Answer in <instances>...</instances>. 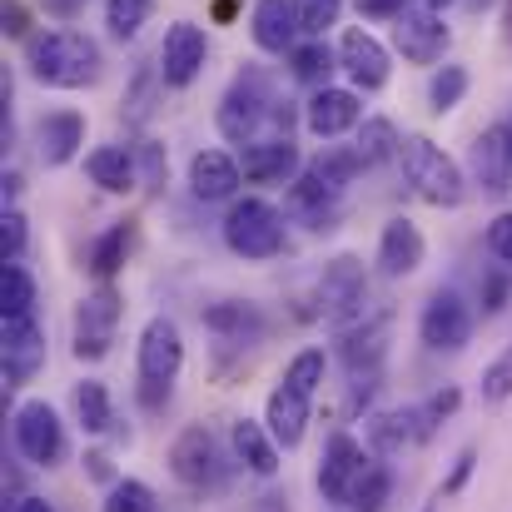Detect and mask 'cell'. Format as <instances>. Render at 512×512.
Segmentation results:
<instances>
[{"instance_id": "3957f363", "label": "cell", "mask_w": 512, "mask_h": 512, "mask_svg": "<svg viewBox=\"0 0 512 512\" xmlns=\"http://www.w3.org/2000/svg\"><path fill=\"white\" fill-rule=\"evenodd\" d=\"M284 239H289L284 209H274L269 199L244 194V199L229 204V214H224V244H229V254H239L249 264H264V259L284 254Z\"/></svg>"}, {"instance_id": "7bdbcfd3", "label": "cell", "mask_w": 512, "mask_h": 512, "mask_svg": "<svg viewBox=\"0 0 512 512\" xmlns=\"http://www.w3.org/2000/svg\"><path fill=\"white\" fill-rule=\"evenodd\" d=\"M483 249L498 269H512V209H503L488 229H483Z\"/></svg>"}, {"instance_id": "d6a6232c", "label": "cell", "mask_w": 512, "mask_h": 512, "mask_svg": "<svg viewBox=\"0 0 512 512\" xmlns=\"http://www.w3.org/2000/svg\"><path fill=\"white\" fill-rule=\"evenodd\" d=\"M75 418H80V428H85V433H110V423H115L110 388H105V383H95V378L75 383Z\"/></svg>"}, {"instance_id": "f907efd6", "label": "cell", "mask_w": 512, "mask_h": 512, "mask_svg": "<svg viewBox=\"0 0 512 512\" xmlns=\"http://www.w3.org/2000/svg\"><path fill=\"white\" fill-rule=\"evenodd\" d=\"M503 299H508V279H488V284H483V309H488V314H498V309H503Z\"/></svg>"}, {"instance_id": "f35d334b", "label": "cell", "mask_w": 512, "mask_h": 512, "mask_svg": "<svg viewBox=\"0 0 512 512\" xmlns=\"http://www.w3.org/2000/svg\"><path fill=\"white\" fill-rule=\"evenodd\" d=\"M130 150H135L140 184H145L150 194H160V189H165V179H170V155H165V145H160V140H140V145H130Z\"/></svg>"}, {"instance_id": "7c38bea8", "label": "cell", "mask_w": 512, "mask_h": 512, "mask_svg": "<svg viewBox=\"0 0 512 512\" xmlns=\"http://www.w3.org/2000/svg\"><path fill=\"white\" fill-rule=\"evenodd\" d=\"M45 363V334L35 324V314H0V368H5V388H20L40 373Z\"/></svg>"}, {"instance_id": "7a4b0ae2", "label": "cell", "mask_w": 512, "mask_h": 512, "mask_svg": "<svg viewBox=\"0 0 512 512\" xmlns=\"http://www.w3.org/2000/svg\"><path fill=\"white\" fill-rule=\"evenodd\" d=\"M25 65H30V80H40L45 90H85L105 70L100 45L90 35H80V30L30 35L25 40Z\"/></svg>"}, {"instance_id": "8fae6325", "label": "cell", "mask_w": 512, "mask_h": 512, "mask_svg": "<svg viewBox=\"0 0 512 512\" xmlns=\"http://www.w3.org/2000/svg\"><path fill=\"white\" fill-rule=\"evenodd\" d=\"M363 309H368V274H363V264L353 254L329 259L324 274H319V314L339 329V324H348Z\"/></svg>"}, {"instance_id": "7dc6e473", "label": "cell", "mask_w": 512, "mask_h": 512, "mask_svg": "<svg viewBox=\"0 0 512 512\" xmlns=\"http://www.w3.org/2000/svg\"><path fill=\"white\" fill-rule=\"evenodd\" d=\"M353 5H358L363 20H398L408 0H353Z\"/></svg>"}, {"instance_id": "5bb4252c", "label": "cell", "mask_w": 512, "mask_h": 512, "mask_svg": "<svg viewBox=\"0 0 512 512\" xmlns=\"http://www.w3.org/2000/svg\"><path fill=\"white\" fill-rule=\"evenodd\" d=\"M339 70L348 75V85H353V90H363V95L383 90V85H388V70H393V65H388V45H383L373 30H363V25L343 30Z\"/></svg>"}, {"instance_id": "44dd1931", "label": "cell", "mask_w": 512, "mask_h": 512, "mask_svg": "<svg viewBox=\"0 0 512 512\" xmlns=\"http://www.w3.org/2000/svg\"><path fill=\"white\" fill-rule=\"evenodd\" d=\"M473 179L483 194H508L512 189V125H488L473 140Z\"/></svg>"}, {"instance_id": "b9f144b4", "label": "cell", "mask_w": 512, "mask_h": 512, "mask_svg": "<svg viewBox=\"0 0 512 512\" xmlns=\"http://www.w3.org/2000/svg\"><path fill=\"white\" fill-rule=\"evenodd\" d=\"M458 403H463V393H458L453 383H448V388H438V393H428V398L418 403V413H423V428H428V438H433V433H438V428H443V423H448L453 413H458Z\"/></svg>"}, {"instance_id": "db71d44e", "label": "cell", "mask_w": 512, "mask_h": 512, "mask_svg": "<svg viewBox=\"0 0 512 512\" xmlns=\"http://www.w3.org/2000/svg\"><path fill=\"white\" fill-rule=\"evenodd\" d=\"M254 512H289V503H284V498H259Z\"/></svg>"}, {"instance_id": "d4e9b609", "label": "cell", "mask_w": 512, "mask_h": 512, "mask_svg": "<svg viewBox=\"0 0 512 512\" xmlns=\"http://www.w3.org/2000/svg\"><path fill=\"white\" fill-rule=\"evenodd\" d=\"M239 184H244V170H239V160H234L229 150H199V155L189 160V189H194V199H204V204L234 199Z\"/></svg>"}, {"instance_id": "cb8c5ba5", "label": "cell", "mask_w": 512, "mask_h": 512, "mask_svg": "<svg viewBox=\"0 0 512 512\" xmlns=\"http://www.w3.org/2000/svg\"><path fill=\"white\" fill-rule=\"evenodd\" d=\"M413 443H428V428H423L418 403L388 408V413H373V418H368V448H373L378 458H398V453L413 448Z\"/></svg>"}, {"instance_id": "8992f818", "label": "cell", "mask_w": 512, "mask_h": 512, "mask_svg": "<svg viewBox=\"0 0 512 512\" xmlns=\"http://www.w3.org/2000/svg\"><path fill=\"white\" fill-rule=\"evenodd\" d=\"M10 438H15V453L30 463V468H60L70 443H65V423L60 413L45 403V398H25L10 418Z\"/></svg>"}, {"instance_id": "681fc988", "label": "cell", "mask_w": 512, "mask_h": 512, "mask_svg": "<svg viewBox=\"0 0 512 512\" xmlns=\"http://www.w3.org/2000/svg\"><path fill=\"white\" fill-rule=\"evenodd\" d=\"M145 100H150V70H145V75H140V80H135V95H130V100H125V105H130V115H135V120H145V115H150V105H145Z\"/></svg>"}, {"instance_id": "6da1fadb", "label": "cell", "mask_w": 512, "mask_h": 512, "mask_svg": "<svg viewBox=\"0 0 512 512\" xmlns=\"http://www.w3.org/2000/svg\"><path fill=\"white\" fill-rule=\"evenodd\" d=\"M214 120H219V135H224L229 145H249V140H264V135H294L304 115H299L294 100H284V95L274 90V80H269L259 65H249V70H239L234 85L224 90Z\"/></svg>"}, {"instance_id": "ba28073f", "label": "cell", "mask_w": 512, "mask_h": 512, "mask_svg": "<svg viewBox=\"0 0 512 512\" xmlns=\"http://www.w3.org/2000/svg\"><path fill=\"white\" fill-rule=\"evenodd\" d=\"M170 473H174V483H184L194 493L224 488V473H229L224 468V448H219V438L204 423H189L170 443Z\"/></svg>"}, {"instance_id": "60d3db41", "label": "cell", "mask_w": 512, "mask_h": 512, "mask_svg": "<svg viewBox=\"0 0 512 512\" xmlns=\"http://www.w3.org/2000/svg\"><path fill=\"white\" fill-rule=\"evenodd\" d=\"M294 15H299V30L304 35H329L343 15V0H294Z\"/></svg>"}, {"instance_id": "4316f807", "label": "cell", "mask_w": 512, "mask_h": 512, "mask_svg": "<svg viewBox=\"0 0 512 512\" xmlns=\"http://www.w3.org/2000/svg\"><path fill=\"white\" fill-rule=\"evenodd\" d=\"M85 174L90 184H100L105 194H130L140 184V170H135V150L125 145H100L85 155Z\"/></svg>"}, {"instance_id": "6f0895ef", "label": "cell", "mask_w": 512, "mask_h": 512, "mask_svg": "<svg viewBox=\"0 0 512 512\" xmlns=\"http://www.w3.org/2000/svg\"><path fill=\"white\" fill-rule=\"evenodd\" d=\"M428 5H453V0H428Z\"/></svg>"}, {"instance_id": "9c48e42d", "label": "cell", "mask_w": 512, "mask_h": 512, "mask_svg": "<svg viewBox=\"0 0 512 512\" xmlns=\"http://www.w3.org/2000/svg\"><path fill=\"white\" fill-rule=\"evenodd\" d=\"M418 339L433 353H458L473 339V304L458 289H433L423 314H418Z\"/></svg>"}, {"instance_id": "5b68a950", "label": "cell", "mask_w": 512, "mask_h": 512, "mask_svg": "<svg viewBox=\"0 0 512 512\" xmlns=\"http://www.w3.org/2000/svg\"><path fill=\"white\" fill-rule=\"evenodd\" d=\"M135 368H140V398H145V408L170 403V388H174V378H179V368H184V334H179L174 319L155 314L140 329V358H135Z\"/></svg>"}, {"instance_id": "11a10c76", "label": "cell", "mask_w": 512, "mask_h": 512, "mask_svg": "<svg viewBox=\"0 0 512 512\" xmlns=\"http://www.w3.org/2000/svg\"><path fill=\"white\" fill-rule=\"evenodd\" d=\"M503 40L512 45V0H503Z\"/></svg>"}, {"instance_id": "e0dca14e", "label": "cell", "mask_w": 512, "mask_h": 512, "mask_svg": "<svg viewBox=\"0 0 512 512\" xmlns=\"http://www.w3.org/2000/svg\"><path fill=\"white\" fill-rule=\"evenodd\" d=\"M348 184L329 179L319 165H304L299 179L289 184V214L304 219L309 229H334V214H339V199Z\"/></svg>"}, {"instance_id": "74e56055", "label": "cell", "mask_w": 512, "mask_h": 512, "mask_svg": "<svg viewBox=\"0 0 512 512\" xmlns=\"http://www.w3.org/2000/svg\"><path fill=\"white\" fill-rule=\"evenodd\" d=\"M324 373H329V353H324V348H299V353L289 358V368H284V378H289L294 388H304L309 398L319 393Z\"/></svg>"}, {"instance_id": "c3c4849f", "label": "cell", "mask_w": 512, "mask_h": 512, "mask_svg": "<svg viewBox=\"0 0 512 512\" xmlns=\"http://www.w3.org/2000/svg\"><path fill=\"white\" fill-rule=\"evenodd\" d=\"M35 5H40L45 15H55V20H75V15H80L90 0H35Z\"/></svg>"}, {"instance_id": "1f68e13d", "label": "cell", "mask_w": 512, "mask_h": 512, "mask_svg": "<svg viewBox=\"0 0 512 512\" xmlns=\"http://www.w3.org/2000/svg\"><path fill=\"white\" fill-rule=\"evenodd\" d=\"M388 493H393V468H388V463H378V458H368V468L358 473V483H353V493H348V503H343V508L383 512L388 508Z\"/></svg>"}, {"instance_id": "4dcf8cb0", "label": "cell", "mask_w": 512, "mask_h": 512, "mask_svg": "<svg viewBox=\"0 0 512 512\" xmlns=\"http://www.w3.org/2000/svg\"><path fill=\"white\" fill-rule=\"evenodd\" d=\"M130 244H135V229H130V224H110V229L90 244V274H95V279L120 274L125 259H130Z\"/></svg>"}, {"instance_id": "83f0119b", "label": "cell", "mask_w": 512, "mask_h": 512, "mask_svg": "<svg viewBox=\"0 0 512 512\" xmlns=\"http://www.w3.org/2000/svg\"><path fill=\"white\" fill-rule=\"evenodd\" d=\"M204 329L219 343H254L264 334V314H259L254 304L224 299V304H209V309H204Z\"/></svg>"}, {"instance_id": "277c9868", "label": "cell", "mask_w": 512, "mask_h": 512, "mask_svg": "<svg viewBox=\"0 0 512 512\" xmlns=\"http://www.w3.org/2000/svg\"><path fill=\"white\" fill-rule=\"evenodd\" d=\"M398 165H403V179L418 199L438 204V209H458L463 194H468V179L458 170L453 155H443L428 135H408L403 150H398Z\"/></svg>"}, {"instance_id": "ac0fdd59", "label": "cell", "mask_w": 512, "mask_h": 512, "mask_svg": "<svg viewBox=\"0 0 512 512\" xmlns=\"http://www.w3.org/2000/svg\"><path fill=\"white\" fill-rule=\"evenodd\" d=\"M363 468H368L363 443L353 433H334L324 458H319V493H324V503H348V493H353Z\"/></svg>"}, {"instance_id": "484cf974", "label": "cell", "mask_w": 512, "mask_h": 512, "mask_svg": "<svg viewBox=\"0 0 512 512\" xmlns=\"http://www.w3.org/2000/svg\"><path fill=\"white\" fill-rule=\"evenodd\" d=\"M229 443H234V458L254 473V478H274L279 473V438L269 433V423H259V418H234V428H229Z\"/></svg>"}, {"instance_id": "f6af8a7d", "label": "cell", "mask_w": 512, "mask_h": 512, "mask_svg": "<svg viewBox=\"0 0 512 512\" xmlns=\"http://www.w3.org/2000/svg\"><path fill=\"white\" fill-rule=\"evenodd\" d=\"M0 25H5V35L25 40V35H30V10H25L20 0H5V10H0Z\"/></svg>"}, {"instance_id": "816d5d0a", "label": "cell", "mask_w": 512, "mask_h": 512, "mask_svg": "<svg viewBox=\"0 0 512 512\" xmlns=\"http://www.w3.org/2000/svg\"><path fill=\"white\" fill-rule=\"evenodd\" d=\"M10 512H55V508H50L45 498H30V493H25V498H15V503H10Z\"/></svg>"}, {"instance_id": "f546056e", "label": "cell", "mask_w": 512, "mask_h": 512, "mask_svg": "<svg viewBox=\"0 0 512 512\" xmlns=\"http://www.w3.org/2000/svg\"><path fill=\"white\" fill-rule=\"evenodd\" d=\"M398 150H403V140H398L393 120H383V115H373V120H363V125L353 130V155L363 160V170L398 160Z\"/></svg>"}, {"instance_id": "52a82bcc", "label": "cell", "mask_w": 512, "mask_h": 512, "mask_svg": "<svg viewBox=\"0 0 512 512\" xmlns=\"http://www.w3.org/2000/svg\"><path fill=\"white\" fill-rule=\"evenodd\" d=\"M120 314H125V304H120V294H115L110 284L90 289V294L75 304V334H70V353H75L80 363H100V358H110L115 334H120Z\"/></svg>"}, {"instance_id": "9a60e30c", "label": "cell", "mask_w": 512, "mask_h": 512, "mask_svg": "<svg viewBox=\"0 0 512 512\" xmlns=\"http://www.w3.org/2000/svg\"><path fill=\"white\" fill-rule=\"evenodd\" d=\"M363 125V90H339V85H324L309 95L304 105V130L314 140H339L353 135Z\"/></svg>"}, {"instance_id": "4fadbf2b", "label": "cell", "mask_w": 512, "mask_h": 512, "mask_svg": "<svg viewBox=\"0 0 512 512\" xmlns=\"http://www.w3.org/2000/svg\"><path fill=\"white\" fill-rule=\"evenodd\" d=\"M204 60H209V35L204 25L194 20H174L160 40V80L170 90H189L199 75H204Z\"/></svg>"}, {"instance_id": "836d02e7", "label": "cell", "mask_w": 512, "mask_h": 512, "mask_svg": "<svg viewBox=\"0 0 512 512\" xmlns=\"http://www.w3.org/2000/svg\"><path fill=\"white\" fill-rule=\"evenodd\" d=\"M0 314H35V274L20 259H5L0 269Z\"/></svg>"}, {"instance_id": "d590c367", "label": "cell", "mask_w": 512, "mask_h": 512, "mask_svg": "<svg viewBox=\"0 0 512 512\" xmlns=\"http://www.w3.org/2000/svg\"><path fill=\"white\" fill-rule=\"evenodd\" d=\"M463 95H468V65H443V70H433V80H428V105H433L438 115L458 110Z\"/></svg>"}, {"instance_id": "ee69618b", "label": "cell", "mask_w": 512, "mask_h": 512, "mask_svg": "<svg viewBox=\"0 0 512 512\" xmlns=\"http://www.w3.org/2000/svg\"><path fill=\"white\" fill-rule=\"evenodd\" d=\"M25 239H30L25 214H20L15 204H5V214H0V244H5V259H20V254H25Z\"/></svg>"}, {"instance_id": "f5cc1de1", "label": "cell", "mask_w": 512, "mask_h": 512, "mask_svg": "<svg viewBox=\"0 0 512 512\" xmlns=\"http://www.w3.org/2000/svg\"><path fill=\"white\" fill-rule=\"evenodd\" d=\"M85 463H90V478H110V463H105V453H90Z\"/></svg>"}, {"instance_id": "ffe728a7", "label": "cell", "mask_w": 512, "mask_h": 512, "mask_svg": "<svg viewBox=\"0 0 512 512\" xmlns=\"http://www.w3.org/2000/svg\"><path fill=\"white\" fill-rule=\"evenodd\" d=\"M309 413H314V398H309L304 388H294L289 378H279V383L269 388L264 423H269V433L279 438V448H284V453L304 443V433H309Z\"/></svg>"}, {"instance_id": "d6986e66", "label": "cell", "mask_w": 512, "mask_h": 512, "mask_svg": "<svg viewBox=\"0 0 512 512\" xmlns=\"http://www.w3.org/2000/svg\"><path fill=\"white\" fill-rule=\"evenodd\" d=\"M428 259V239H423V229L413 224V219H388L383 224V234H378V274L383 279H408V274H418V264Z\"/></svg>"}, {"instance_id": "7402d4cb", "label": "cell", "mask_w": 512, "mask_h": 512, "mask_svg": "<svg viewBox=\"0 0 512 512\" xmlns=\"http://www.w3.org/2000/svg\"><path fill=\"white\" fill-rule=\"evenodd\" d=\"M80 145H85V115L80 110H50V115H40V125H35L40 165L60 170V165H70L80 155Z\"/></svg>"}, {"instance_id": "8d00e7d4", "label": "cell", "mask_w": 512, "mask_h": 512, "mask_svg": "<svg viewBox=\"0 0 512 512\" xmlns=\"http://www.w3.org/2000/svg\"><path fill=\"white\" fill-rule=\"evenodd\" d=\"M150 15H155V0H105V25L115 40H135Z\"/></svg>"}, {"instance_id": "bcb514c9", "label": "cell", "mask_w": 512, "mask_h": 512, "mask_svg": "<svg viewBox=\"0 0 512 512\" xmlns=\"http://www.w3.org/2000/svg\"><path fill=\"white\" fill-rule=\"evenodd\" d=\"M473 463H478V453H473V448H468V453H458V463H453V473H448V483H443V498L463 493V483L473 478Z\"/></svg>"}, {"instance_id": "f1b7e54d", "label": "cell", "mask_w": 512, "mask_h": 512, "mask_svg": "<svg viewBox=\"0 0 512 512\" xmlns=\"http://www.w3.org/2000/svg\"><path fill=\"white\" fill-rule=\"evenodd\" d=\"M334 65H339V55L324 45V35H304V40L289 50V75H294L299 85L324 90V85H329V75H334Z\"/></svg>"}, {"instance_id": "603a6c76", "label": "cell", "mask_w": 512, "mask_h": 512, "mask_svg": "<svg viewBox=\"0 0 512 512\" xmlns=\"http://www.w3.org/2000/svg\"><path fill=\"white\" fill-rule=\"evenodd\" d=\"M249 35L264 55H289L299 45V15H294V0H254L249 10Z\"/></svg>"}, {"instance_id": "e575fe53", "label": "cell", "mask_w": 512, "mask_h": 512, "mask_svg": "<svg viewBox=\"0 0 512 512\" xmlns=\"http://www.w3.org/2000/svg\"><path fill=\"white\" fill-rule=\"evenodd\" d=\"M100 512H160V498H155V488L140 483V478H115V483L105 488Z\"/></svg>"}, {"instance_id": "2e32d148", "label": "cell", "mask_w": 512, "mask_h": 512, "mask_svg": "<svg viewBox=\"0 0 512 512\" xmlns=\"http://www.w3.org/2000/svg\"><path fill=\"white\" fill-rule=\"evenodd\" d=\"M239 170L249 184H294L304 160H299L294 135H264V140L239 145Z\"/></svg>"}, {"instance_id": "9f6ffc18", "label": "cell", "mask_w": 512, "mask_h": 512, "mask_svg": "<svg viewBox=\"0 0 512 512\" xmlns=\"http://www.w3.org/2000/svg\"><path fill=\"white\" fill-rule=\"evenodd\" d=\"M438 503H443V493H438ZM438 503H428V508H423V512H438Z\"/></svg>"}, {"instance_id": "30bf717a", "label": "cell", "mask_w": 512, "mask_h": 512, "mask_svg": "<svg viewBox=\"0 0 512 512\" xmlns=\"http://www.w3.org/2000/svg\"><path fill=\"white\" fill-rule=\"evenodd\" d=\"M393 45L408 65H438L448 50V25L438 15V5L428 0H408L403 15L393 20Z\"/></svg>"}, {"instance_id": "ab89813d", "label": "cell", "mask_w": 512, "mask_h": 512, "mask_svg": "<svg viewBox=\"0 0 512 512\" xmlns=\"http://www.w3.org/2000/svg\"><path fill=\"white\" fill-rule=\"evenodd\" d=\"M478 398L483 403H508L512 398V343L483 368V378H478Z\"/></svg>"}]
</instances>
